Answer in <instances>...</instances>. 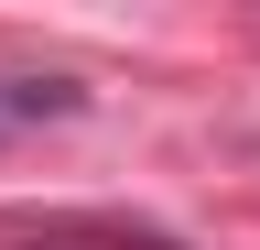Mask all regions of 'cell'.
<instances>
[{
    "instance_id": "1",
    "label": "cell",
    "mask_w": 260,
    "mask_h": 250,
    "mask_svg": "<svg viewBox=\"0 0 260 250\" xmlns=\"http://www.w3.org/2000/svg\"><path fill=\"white\" fill-rule=\"evenodd\" d=\"M76 109H87L76 76H0V142L44 131V120H76Z\"/></svg>"
}]
</instances>
